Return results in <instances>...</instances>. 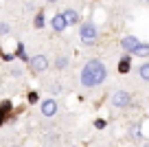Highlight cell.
Segmentation results:
<instances>
[{"label": "cell", "mask_w": 149, "mask_h": 147, "mask_svg": "<svg viewBox=\"0 0 149 147\" xmlns=\"http://www.w3.org/2000/svg\"><path fill=\"white\" fill-rule=\"evenodd\" d=\"M130 136L134 141H143V130H140V123H132L130 125Z\"/></svg>", "instance_id": "30bf717a"}, {"label": "cell", "mask_w": 149, "mask_h": 147, "mask_svg": "<svg viewBox=\"0 0 149 147\" xmlns=\"http://www.w3.org/2000/svg\"><path fill=\"white\" fill-rule=\"evenodd\" d=\"M15 60H22V62H29V55L24 53V44H18V48H15Z\"/></svg>", "instance_id": "9a60e30c"}, {"label": "cell", "mask_w": 149, "mask_h": 147, "mask_svg": "<svg viewBox=\"0 0 149 147\" xmlns=\"http://www.w3.org/2000/svg\"><path fill=\"white\" fill-rule=\"evenodd\" d=\"M2 60H5V62H13L15 55H11V53H2Z\"/></svg>", "instance_id": "ffe728a7"}, {"label": "cell", "mask_w": 149, "mask_h": 147, "mask_svg": "<svg viewBox=\"0 0 149 147\" xmlns=\"http://www.w3.org/2000/svg\"><path fill=\"white\" fill-rule=\"evenodd\" d=\"M112 106L118 108V110L130 108L132 106V94L127 90H114V94H112Z\"/></svg>", "instance_id": "277c9868"}, {"label": "cell", "mask_w": 149, "mask_h": 147, "mask_svg": "<svg viewBox=\"0 0 149 147\" xmlns=\"http://www.w3.org/2000/svg\"><path fill=\"white\" fill-rule=\"evenodd\" d=\"M97 37H99V29H97V24H94L92 20L79 22V40H81V44L92 46L94 42H97Z\"/></svg>", "instance_id": "7a4b0ae2"}, {"label": "cell", "mask_w": 149, "mask_h": 147, "mask_svg": "<svg viewBox=\"0 0 149 147\" xmlns=\"http://www.w3.org/2000/svg\"><path fill=\"white\" fill-rule=\"evenodd\" d=\"M138 44H140V40H138L136 35H125V37L121 40V48H123L125 53H130V55H134V51L138 48Z\"/></svg>", "instance_id": "8992f818"}, {"label": "cell", "mask_w": 149, "mask_h": 147, "mask_svg": "<svg viewBox=\"0 0 149 147\" xmlns=\"http://www.w3.org/2000/svg\"><path fill=\"white\" fill-rule=\"evenodd\" d=\"M51 29L55 33H64L66 29H68V24H66V18H64V13H55L51 18Z\"/></svg>", "instance_id": "52a82bcc"}, {"label": "cell", "mask_w": 149, "mask_h": 147, "mask_svg": "<svg viewBox=\"0 0 149 147\" xmlns=\"http://www.w3.org/2000/svg\"><path fill=\"white\" fill-rule=\"evenodd\" d=\"M29 70H33L35 75H42V73H46L48 70V66H51V62H48V57L46 55H33V57H29Z\"/></svg>", "instance_id": "3957f363"}, {"label": "cell", "mask_w": 149, "mask_h": 147, "mask_svg": "<svg viewBox=\"0 0 149 147\" xmlns=\"http://www.w3.org/2000/svg\"><path fill=\"white\" fill-rule=\"evenodd\" d=\"M143 147H149V143H145V145H143Z\"/></svg>", "instance_id": "cb8c5ba5"}, {"label": "cell", "mask_w": 149, "mask_h": 147, "mask_svg": "<svg viewBox=\"0 0 149 147\" xmlns=\"http://www.w3.org/2000/svg\"><path fill=\"white\" fill-rule=\"evenodd\" d=\"M46 2L48 5H55V2H59V0H46Z\"/></svg>", "instance_id": "603a6c76"}, {"label": "cell", "mask_w": 149, "mask_h": 147, "mask_svg": "<svg viewBox=\"0 0 149 147\" xmlns=\"http://www.w3.org/2000/svg\"><path fill=\"white\" fill-rule=\"evenodd\" d=\"M9 31H11L9 22H0V35H9Z\"/></svg>", "instance_id": "e0dca14e"}, {"label": "cell", "mask_w": 149, "mask_h": 147, "mask_svg": "<svg viewBox=\"0 0 149 147\" xmlns=\"http://www.w3.org/2000/svg\"><path fill=\"white\" fill-rule=\"evenodd\" d=\"M29 101H31V103L37 101V92H29Z\"/></svg>", "instance_id": "44dd1931"}, {"label": "cell", "mask_w": 149, "mask_h": 147, "mask_svg": "<svg viewBox=\"0 0 149 147\" xmlns=\"http://www.w3.org/2000/svg\"><path fill=\"white\" fill-rule=\"evenodd\" d=\"M79 79H81V86L84 88H97L107 79V66L101 60H90L84 64Z\"/></svg>", "instance_id": "6da1fadb"}, {"label": "cell", "mask_w": 149, "mask_h": 147, "mask_svg": "<svg viewBox=\"0 0 149 147\" xmlns=\"http://www.w3.org/2000/svg\"><path fill=\"white\" fill-rule=\"evenodd\" d=\"M134 55L136 57H149V44H143V42H140L138 48L134 51Z\"/></svg>", "instance_id": "4fadbf2b"}, {"label": "cell", "mask_w": 149, "mask_h": 147, "mask_svg": "<svg viewBox=\"0 0 149 147\" xmlns=\"http://www.w3.org/2000/svg\"><path fill=\"white\" fill-rule=\"evenodd\" d=\"M138 77L143 79V81H149V62H143V64L138 66Z\"/></svg>", "instance_id": "8fae6325"}, {"label": "cell", "mask_w": 149, "mask_h": 147, "mask_svg": "<svg viewBox=\"0 0 149 147\" xmlns=\"http://www.w3.org/2000/svg\"><path fill=\"white\" fill-rule=\"evenodd\" d=\"M11 77H22V68H20V66H11Z\"/></svg>", "instance_id": "ac0fdd59"}, {"label": "cell", "mask_w": 149, "mask_h": 147, "mask_svg": "<svg viewBox=\"0 0 149 147\" xmlns=\"http://www.w3.org/2000/svg\"><path fill=\"white\" fill-rule=\"evenodd\" d=\"M5 119H7V114H5L2 110H0V123H5Z\"/></svg>", "instance_id": "7402d4cb"}, {"label": "cell", "mask_w": 149, "mask_h": 147, "mask_svg": "<svg viewBox=\"0 0 149 147\" xmlns=\"http://www.w3.org/2000/svg\"><path fill=\"white\" fill-rule=\"evenodd\" d=\"M48 92H51V97H57V94L64 92V86H61V83H51V86H48Z\"/></svg>", "instance_id": "2e32d148"}, {"label": "cell", "mask_w": 149, "mask_h": 147, "mask_svg": "<svg viewBox=\"0 0 149 147\" xmlns=\"http://www.w3.org/2000/svg\"><path fill=\"white\" fill-rule=\"evenodd\" d=\"M40 112H42L44 116H55L57 112H59V103L55 101V97H51V99H44V101L40 103Z\"/></svg>", "instance_id": "5b68a950"}, {"label": "cell", "mask_w": 149, "mask_h": 147, "mask_svg": "<svg viewBox=\"0 0 149 147\" xmlns=\"http://www.w3.org/2000/svg\"><path fill=\"white\" fill-rule=\"evenodd\" d=\"M44 24H46V15H44V11H37L35 18H33V27H35V29H42Z\"/></svg>", "instance_id": "7c38bea8"}, {"label": "cell", "mask_w": 149, "mask_h": 147, "mask_svg": "<svg viewBox=\"0 0 149 147\" xmlns=\"http://www.w3.org/2000/svg\"><path fill=\"white\" fill-rule=\"evenodd\" d=\"M64 13V18H66V24H79L81 22V15H79V11L77 9H66V11H61Z\"/></svg>", "instance_id": "ba28073f"}, {"label": "cell", "mask_w": 149, "mask_h": 147, "mask_svg": "<svg viewBox=\"0 0 149 147\" xmlns=\"http://www.w3.org/2000/svg\"><path fill=\"white\" fill-rule=\"evenodd\" d=\"M105 125H107V121H105V119H97V121H94V127H97V130H103Z\"/></svg>", "instance_id": "d6986e66"}, {"label": "cell", "mask_w": 149, "mask_h": 147, "mask_svg": "<svg viewBox=\"0 0 149 147\" xmlns=\"http://www.w3.org/2000/svg\"><path fill=\"white\" fill-rule=\"evenodd\" d=\"M11 147H20V145H11Z\"/></svg>", "instance_id": "d4e9b609"}, {"label": "cell", "mask_w": 149, "mask_h": 147, "mask_svg": "<svg viewBox=\"0 0 149 147\" xmlns=\"http://www.w3.org/2000/svg\"><path fill=\"white\" fill-rule=\"evenodd\" d=\"M130 70H132V55H130V53H125V55L118 60V73H121V75H127Z\"/></svg>", "instance_id": "9c48e42d"}, {"label": "cell", "mask_w": 149, "mask_h": 147, "mask_svg": "<svg viewBox=\"0 0 149 147\" xmlns=\"http://www.w3.org/2000/svg\"><path fill=\"white\" fill-rule=\"evenodd\" d=\"M55 68H57V70H64V68H68V57H64V55L55 57Z\"/></svg>", "instance_id": "5bb4252c"}]
</instances>
